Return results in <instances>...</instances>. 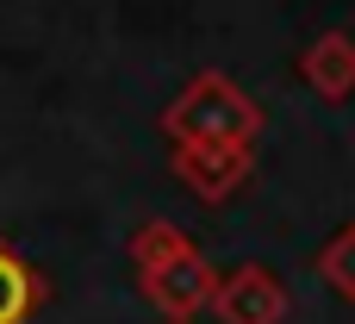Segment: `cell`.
Instances as JSON below:
<instances>
[{
    "label": "cell",
    "mask_w": 355,
    "mask_h": 324,
    "mask_svg": "<svg viewBox=\"0 0 355 324\" xmlns=\"http://www.w3.org/2000/svg\"><path fill=\"white\" fill-rule=\"evenodd\" d=\"M137 287H144V300H150L162 318H193V312H206V300L218 293V268H212L200 250H181V256H168V262H156V268H137Z\"/></svg>",
    "instance_id": "7a4b0ae2"
},
{
    "label": "cell",
    "mask_w": 355,
    "mask_h": 324,
    "mask_svg": "<svg viewBox=\"0 0 355 324\" xmlns=\"http://www.w3.org/2000/svg\"><path fill=\"white\" fill-rule=\"evenodd\" d=\"M318 275H324V281L355 306V225H343V231L318 250Z\"/></svg>",
    "instance_id": "ba28073f"
},
{
    "label": "cell",
    "mask_w": 355,
    "mask_h": 324,
    "mask_svg": "<svg viewBox=\"0 0 355 324\" xmlns=\"http://www.w3.org/2000/svg\"><path fill=\"white\" fill-rule=\"evenodd\" d=\"M181 250H193V237H187L181 225H168V219H150V225L131 231V262H137V268H156V262L181 256Z\"/></svg>",
    "instance_id": "52a82bcc"
},
{
    "label": "cell",
    "mask_w": 355,
    "mask_h": 324,
    "mask_svg": "<svg viewBox=\"0 0 355 324\" xmlns=\"http://www.w3.org/2000/svg\"><path fill=\"white\" fill-rule=\"evenodd\" d=\"M218 318L225 324H281L287 318V287L275 268L262 262H237L231 275H218V293H212Z\"/></svg>",
    "instance_id": "277c9868"
},
{
    "label": "cell",
    "mask_w": 355,
    "mask_h": 324,
    "mask_svg": "<svg viewBox=\"0 0 355 324\" xmlns=\"http://www.w3.org/2000/svg\"><path fill=\"white\" fill-rule=\"evenodd\" d=\"M300 75H306V87L318 94V100H349L355 94V37L349 31H324L306 56H300Z\"/></svg>",
    "instance_id": "5b68a950"
},
{
    "label": "cell",
    "mask_w": 355,
    "mask_h": 324,
    "mask_svg": "<svg viewBox=\"0 0 355 324\" xmlns=\"http://www.w3.org/2000/svg\"><path fill=\"white\" fill-rule=\"evenodd\" d=\"M168 169H175V181H181L187 194H200V200L218 206V200H231V194L250 181L256 150H243V144H175Z\"/></svg>",
    "instance_id": "3957f363"
},
{
    "label": "cell",
    "mask_w": 355,
    "mask_h": 324,
    "mask_svg": "<svg viewBox=\"0 0 355 324\" xmlns=\"http://www.w3.org/2000/svg\"><path fill=\"white\" fill-rule=\"evenodd\" d=\"M37 306H44V281H37V268H31L19 250L0 244V324H25Z\"/></svg>",
    "instance_id": "8992f818"
},
{
    "label": "cell",
    "mask_w": 355,
    "mask_h": 324,
    "mask_svg": "<svg viewBox=\"0 0 355 324\" xmlns=\"http://www.w3.org/2000/svg\"><path fill=\"white\" fill-rule=\"evenodd\" d=\"M262 125H268V112L231 81V75H218V69H206V75H193L181 94H175V106L162 112V131H168V144H256L262 137Z\"/></svg>",
    "instance_id": "6da1fadb"
},
{
    "label": "cell",
    "mask_w": 355,
    "mask_h": 324,
    "mask_svg": "<svg viewBox=\"0 0 355 324\" xmlns=\"http://www.w3.org/2000/svg\"><path fill=\"white\" fill-rule=\"evenodd\" d=\"M162 324H193V318H162Z\"/></svg>",
    "instance_id": "9c48e42d"
}]
</instances>
